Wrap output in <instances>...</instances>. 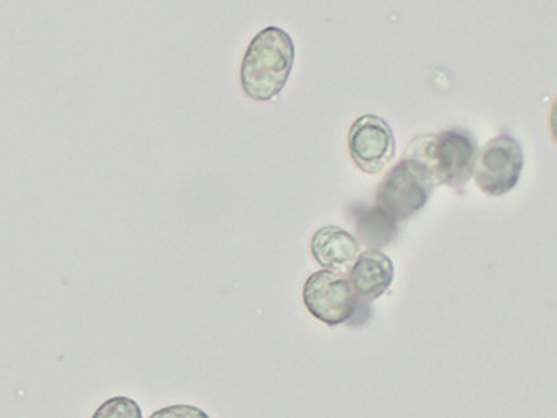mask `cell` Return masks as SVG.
I'll use <instances>...</instances> for the list:
<instances>
[{
    "label": "cell",
    "mask_w": 557,
    "mask_h": 418,
    "mask_svg": "<svg viewBox=\"0 0 557 418\" xmlns=\"http://www.w3.org/2000/svg\"><path fill=\"white\" fill-rule=\"evenodd\" d=\"M348 150L358 169L364 173H380L396 156L393 130L383 118L363 114L348 131Z\"/></svg>",
    "instance_id": "obj_6"
},
{
    "label": "cell",
    "mask_w": 557,
    "mask_h": 418,
    "mask_svg": "<svg viewBox=\"0 0 557 418\" xmlns=\"http://www.w3.org/2000/svg\"><path fill=\"white\" fill-rule=\"evenodd\" d=\"M311 254L324 270L347 273L360 255V244L345 229L325 225L312 235Z\"/></svg>",
    "instance_id": "obj_8"
},
{
    "label": "cell",
    "mask_w": 557,
    "mask_h": 418,
    "mask_svg": "<svg viewBox=\"0 0 557 418\" xmlns=\"http://www.w3.org/2000/svg\"><path fill=\"white\" fill-rule=\"evenodd\" d=\"M432 192L433 186H430L422 175L406 159H403L380 183L374 208L391 221H406L423 209Z\"/></svg>",
    "instance_id": "obj_5"
},
{
    "label": "cell",
    "mask_w": 557,
    "mask_h": 418,
    "mask_svg": "<svg viewBox=\"0 0 557 418\" xmlns=\"http://www.w3.org/2000/svg\"><path fill=\"white\" fill-rule=\"evenodd\" d=\"M394 280L393 260L377 248H370L358 255L348 270V283L354 290L358 304L371 303L383 296Z\"/></svg>",
    "instance_id": "obj_7"
},
{
    "label": "cell",
    "mask_w": 557,
    "mask_h": 418,
    "mask_svg": "<svg viewBox=\"0 0 557 418\" xmlns=\"http://www.w3.org/2000/svg\"><path fill=\"white\" fill-rule=\"evenodd\" d=\"M523 172V149L510 134L487 140L475 153L472 175L475 185L488 196H504L517 186Z\"/></svg>",
    "instance_id": "obj_3"
},
{
    "label": "cell",
    "mask_w": 557,
    "mask_h": 418,
    "mask_svg": "<svg viewBox=\"0 0 557 418\" xmlns=\"http://www.w3.org/2000/svg\"><path fill=\"white\" fill-rule=\"evenodd\" d=\"M92 418H143V414L133 398L112 397L97 408Z\"/></svg>",
    "instance_id": "obj_10"
},
{
    "label": "cell",
    "mask_w": 557,
    "mask_h": 418,
    "mask_svg": "<svg viewBox=\"0 0 557 418\" xmlns=\"http://www.w3.org/2000/svg\"><path fill=\"white\" fill-rule=\"evenodd\" d=\"M358 231L364 234L368 244H387L396 234V222L377 211L376 208L361 212L357 222Z\"/></svg>",
    "instance_id": "obj_9"
},
{
    "label": "cell",
    "mask_w": 557,
    "mask_h": 418,
    "mask_svg": "<svg viewBox=\"0 0 557 418\" xmlns=\"http://www.w3.org/2000/svg\"><path fill=\"white\" fill-rule=\"evenodd\" d=\"M302 303L312 317L329 327L348 322L360 306L348 278L329 270L315 271L306 280Z\"/></svg>",
    "instance_id": "obj_4"
},
{
    "label": "cell",
    "mask_w": 557,
    "mask_h": 418,
    "mask_svg": "<svg viewBox=\"0 0 557 418\" xmlns=\"http://www.w3.org/2000/svg\"><path fill=\"white\" fill-rule=\"evenodd\" d=\"M149 418H210L207 411L195 405H171L154 411Z\"/></svg>",
    "instance_id": "obj_11"
},
{
    "label": "cell",
    "mask_w": 557,
    "mask_h": 418,
    "mask_svg": "<svg viewBox=\"0 0 557 418\" xmlns=\"http://www.w3.org/2000/svg\"><path fill=\"white\" fill-rule=\"evenodd\" d=\"M295 42L285 29L267 26L247 48L240 67L244 94L256 101H270L282 94L295 64Z\"/></svg>",
    "instance_id": "obj_2"
},
{
    "label": "cell",
    "mask_w": 557,
    "mask_h": 418,
    "mask_svg": "<svg viewBox=\"0 0 557 418\" xmlns=\"http://www.w3.org/2000/svg\"><path fill=\"white\" fill-rule=\"evenodd\" d=\"M475 153L478 146L471 133L448 130L417 136L410 140L404 159L433 188L438 185L461 188L472 176Z\"/></svg>",
    "instance_id": "obj_1"
}]
</instances>
